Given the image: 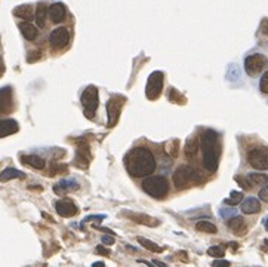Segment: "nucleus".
Returning a JSON list of instances; mask_svg holds the SVG:
<instances>
[{"mask_svg":"<svg viewBox=\"0 0 268 267\" xmlns=\"http://www.w3.org/2000/svg\"><path fill=\"white\" fill-rule=\"evenodd\" d=\"M259 89L262 94H268V70L262 74V77L259 80Z\"/></svg>","mask_w":268,"mask_h":267,"instance_id":"34","label":"nucleus"},{"mask_svg":"<svg viewBox=\"0 0 268 267\" xmlns=\"http://www.w3.org/2000/svg\"><path fill=\"white\" fill-rule=\"evenodd\" d=\"M91 155H89V144L83 138L77 140V153L74 157V163L79 168H86L89 165Z\"/></svg>","mask_w":268,"mask_h":267,"instance_id":"11","label":"nucleus"},{"mask_svg":"<svg viewBox=\"0 0 268 267\" xmlns=\"http://www.w3.org/2000/svg\"><path fill=\"white\" fill-rule=\"evenodd\" d=\"M196 230L202 232V233H211V235H213V233H216V225L206 221V220H202V221H198L197 224H196Z\"/></svg>","mask_w":268,"mask_h":267,"instance_id":"28","label":"nucleus"},{"mask_svg":"<svg viewBox=\"0 0 268 267\" xmlns=\"http://www.w3.org/2000/svg\"><path fill=\"white\" fill-rule=\"evenodd\" d=\"M14 15L18 18H23L26 21H30L33 18V6L31 5H21L14 9Z\"/></svg>","mask_w":268,"mask_h":267,"instance_id":"25","label":"nucleus"},{"mask_svg":"<svg viewBox=\"0 0 268 267\" xmlns=\"http://www.w3.org/2000/svg\"><path fill=\"white\" fill-rule=\"evenodd\" d=\"M80 101H82V106H83V110H85V116L87 119H92L95 116V113H97L99 104L98 89L94 85L87 86L83 91V94H82Z\"/></svg>","mask_w":268,"mask_h":267,"instance_id":"5","label":"nucleus"},{"mask_svg":"<svg viewBox=\"0 0 268 267\" xmlns=\"http://www.w3.org/2000/svg\"><path fill=\"white\" fill-rule=\"evenodd\" d=\"M200 144L203 150V167L209 172H215L219 163V142L218 134L212 129H206L200 135Z\"/></svg>","mask_w":268,"mask_h":267,"instance_id":"2","label":"nucleus"},{"mask_svg":"<svg viewBox=\"0 0 268 267\" xmlns=\"http://www.w3.org/2000/svg\"><path fill=\"white\" fill-rule=\"evenodd\" d=\"M55 210L61 217H65V218L74 217L79 212V208L71 202L70 199H59L55 203Z\"/></svg>","mask_w":268,"mask_h":267,"instance_id":"12","label":"nucleus"},{"mask_svg":"<svg viewBox=\"0 0 268 267\" xmlns=\"http://www.w3.org/2000/svg\"><path fill=\"white\" fill-rule=\"evenodd\" d=\"M42 58V52L40 51H31L27 56V61L29 63H36L37 59H40Z\"/></svg>","mask_w":268,"mask_h":267,"instance_id":"36","label":"nucleus"},{"mask_svg":"<svg viewBox=\"0 0 268 267\" xmlns=\"http://www.w3.org/2000/svg\"><path fill=\"white\" fill-rule=\"evenodd\" d=\"M138 242L141 243L144 248H147L148 251H151V253H162L163 251V248L162 247H159L157 243H154V242H151V240L145 239V238H138Z\"/></svg>","mask_w":268,"mask_h":267,"instance_id":"29","label":"nucleus"},{"mask_svg":"<svg viewBox=\"0 0 268 267\" xmlns=\"http://www.w3.org/2000/svg\"><path fill=\"white\" fill-rule=\"evenodd\" d=\"M79 189V184L76 183V181H61V183H58L55 187H54V192L57 193V195H65L67 192H70V190H77Z\"/></svg>","mask_w":268,"mask_h":267,"instance_id":"24","label":"nucleus"},{"mask_svg":"<svg viewBox=\"0 0 268 267\" xmlns=\"http://www.w3.org/2000/svg\"><path fill=\"white\" fill-rule=\"evenodd\" d=\"M97 253L104 255V257H110V250H107L104 247H97Z\"/></svg>","mask_w":268,"mask_h":267,"instance_id":"38","label":"nucleus"},{"mask_svg":"<svg viewBox=\"0 0 268 267\" xmlns=\"http://www.w3.org/2000/svg\"><path fill=\"white\" fill-rule=\"evenodd\" d=\"M125 215L129 217L132 221H135V223H140V224L144 225H148V227H155V225L160 224V221L159 220H155L153 217H150V215H145V214H138V212H125Z\"/></svg>","mask_w":268,"mask_h":267,"instance_id":"14","label":"nucleus"},{"mask_svg":"<svg viewBox=\"0 0 268 267\" xmlns=\"http://www.w3.org/2000/svg\"><path fill=\"white\" fill-rule=\"evenodd\" d=\"M240 210H241L243 214H256V212L261 211V203L255 197H248V199L243 200Z\"/></svg>","mask_w":268,"mask_h":267,"instance_id":"17","label":"nucleus"},{"mask_svg":"<svg viewBox=\"0 0 268 267\" xmlns=\"http://www.w3.org/2000/svg\"><path fill=\"white\" fill-rule=\"evenodd\" d=\"M125 101H126V98L122 97V95H113L111 98L108 99V102H107V114H108L107 127L108 128H113L119 122L120 112H122V107H123Z\"/></svg>","mask_w":268,"mask_h":267,"instance_id":"8","label":"nucleus"},{"mask_svg":"<svg viewBox=\"0 0 268 267\" xmlns=\"http://www.w3.org/2000/svg\"><path fill=\"white\" fill-rule=\"evenodd\" d=\"M169 101L172 102H176V104H185V97H183L175 88H170L169 89Z\"/></svg>","mask_w":268,"mask_h":267,"instance_id":"31","label":"nucleus"},{"mask_svg":"<svg viewBox=\"0 0 268 267\" xmlns=\"http://www.w3.org/2000/svg\"><path fill=\"white\" fill-rule=\"evenodd\" d=\"M248 162L255 169H268V147H255L248 153Z\"/></svg>","mask_w":268,"mask_h":267,"instance_id":"9","label":"nucleus"},{"mask_svg":"<svg viewBox=\"0 0 268 267\" xmlns=\"http://www.w3.org/2000/svg\"><path fill=\"white\" fill-rule=\"evenodd\" d=\"M102 218H105V215H91V217H86L85 223H87V221H101Z\"/></svg>","mask_w":268,"mask_h":267,"instance_id":"37","label":"nucleus"},{"mask_svg":"<svg viewBox=\"0 0 268 267\" xmlns=\"http://www.w3.org/2000/svg\"><path fill=\"white\" fill-rule=\"evenodd\" d=\"M198 150V140L196 137H190L187 142H185V149H184V153L188 159H193Z\"/></svg>","mask_w":268,"mask_h":267,"instance_id":"22","label":"nucleus"},{"mask_svg":"<svg viewBox=\"0 0 268 267\" xmlns=\"http://www.w3.org/2000/svg\"><path fill=\"white\" fill-rule=\"evenodd\" d=\"M18 124L12 120V119H5V120H0V138H5L8 135H12L15 132H18Z\"/></svg>","mask_w":268,"mask_h":267,"instance_id":"16","label":"nucleus"},{"mask_svg":"<svg viewBox=\"0 0 268 267\" xmlns=\"http://www.w3.org/2000/svg\"><path fill=\"white\" fill-rule=\"evenodd\" d=\"M163 80H165V76L162 71H153L147 80V86H145V95L147 98L154 101L160 97L162 94V89H163Z\"/></svg>","mask_w":268,"mask_h":267,"instance_id":"6","label":"nucleus"},{"mask_svg":"<svg viewBox=\"0 0 268 267\" xmlns=\"http://www.w3.org/2000/svg\"><path fill=\"white\" fill-rule=\"evenodd\" d=\"M230 263L228 261H215L213 263V266H228Z\"/></svg>","mask_w":268,"mask_h":267,"instance_id":"42","label":"nucleus"},{"mask_svg":"<svg viewBox=\"0 0 268 267\" xmlns=\"http://www.w3.org/2000/svg\"><path fill=\"white\" fill-rule=\"evenodd\" d=\"M3 73H5V63H3V59L0 58V77L3 76Z\"/></svg>","mask_w":268,"mask_h":267,"instance_id":"41","label":"nucleus"},{"mask_svg":"<svg viewBox=\"0 0 268 267\" xmlns=\"http://www.w3.org/2000/svg\"><path fill=\"white\" fill-rule=\"evenodd\" d=\"M48 15H49V18H51V21H52L54 24L62 23V21L65 19V15H67V11H65L64 3L57 2V3L51 5L49 9H48Z\"/></svg>","mask_w":268,"mask_h":267,"instance_id":"13","label":"nucleus"},{"mask_svg":"<svg viewBox=\"0 0 268 267\" xmlns=\"http://www.w3.org/2000/svg\"><path fill=\"white\" fill-rule=\"evenodd\" d=\"M165 153L170 157H176L180 153V141L173 140L165 144Z\"/></svg>","mask_w":268,"mask_h":267,"instance_id":"27","label":"nucleus"},{"mask_svg":"<svg viewBox=\"0 0 268 267\" xmlns=\"http://www.w3.org/2000/svg\"><path fill=\"white\" fill-rule=\"evenodd\" d=\"M208 254L213 257V258H222L226 253H224V250L221 248V247H211L209 250H208Z\"/></svg>","mask_w":268,"mask_h":267,"instance_id":"33","label":"nucleus"},{"mask_svg":"<svg viewBox=\"0 0 268 267\" xmlns=\"http://www.w3.org/2000/svg\"><path fill=\"white\" fill-rule=\"evenodd\" d=\"M264 37V40L268 42V19H262L261 21V26H259V31H258V37Z\"/></svg>","mask_w":268,"mask_h":267,"instance_id":"32","label":"nucleus"},{"mask_svg":"<svg viewBox=\"0 0 268 267\" xmlns=\"http://www.w3.org/2000/svg\"><path fill=\"white\" fill-rule=\"evenodd\" d=\"M34 18H36V24L37 27H44L46 24V18H48V8L44 3H39L37 5V9H36V14H34Z\"/></svg>","mask_w":268,"mask_h":267,"instance_id":"23","label":"nucleus"},{"mask_svg":"<svg viewBox=\"0 0 268 267\" xmlns=\"http://www.w3.org/2000/svg\"><path fill=\"white\" fill-rule=\"evenodd\" d=\"M228 227L236 233V235H244L246 233V223H244V218H241V217H233L228 223Z\"/></svg>","mask_w":268,"mask_h":267,"instance_id":"18","label":"nucleus"},{"mask_svg":"<svg viewBox=\"0 0 268 267\" xmlns=\"http://www.w3.org/2000/svg\"><path fill=\"white\" fill-rule=\"evenodd\" d=\"M173 184L176 186V189H188L191 186H196L203 181L202 175L198 174L197 169H194L190 165H183L173 172Z\"/></svg>","mask_w":268,"mask_h":267,"instance_id":"3","label":"nucleus"},{"mask_svg":"<svg viewBox=\"0 0 268 267\" xmlns=\"http://www.w3.org/2000/svg\"><path fill=\"white\" fill-rule=\"evenodd\" d=\"M142 189L147 195L155 199H165L169 193V181L168 178L162 177V175H154V177H148L142 181Z\"/></svg>","mask_w":268,"mask_h":267,"instance_id":"4","label":"nucleus"},{"mask_svg":"<svg viewBox=\"0 0 268 267\" xmlns=\"http://www.w3.org/2000/svg\"><path fill=\"white\" fill-rule=\"evenodd\" d=\"M259 197L262 199V200H265V202H268V186L265 187V189H262L261 192H259Z\"/></svg>","mask_w":268,"mask_h":267,"instance_id":"40","label":"nucleus"},{"mask_svg":"<svg viewBox=\"0 0 268 267\" xmlns=\"http://www.w3.org/2000/svg\"><path fill=\"white\" fill-rule=\"evenodd\" d=\"M268 59L264 54H252L244 59V70L249 76H256L267 69Z\"/></svg>","mask_w":268,"mask_h":267,"instance_id":"7","label":"nucleus"},{"mask_svg":"<svg viewBox=\"0 0 268 267\" xmlns=\"http://www.w3.org/2000/svg\"><path fill=\"white\" fill-rule=\"evenodd\" d=\"M102 243H105V245H113L114 243V238L113 236H107V235H105V236H102Z\"/></svg>","mask_w":268,"mask_h":267,"instance_id":"39","label":"nucleus"},{"mask_svg":"<svg viewBox=\"0 0 268 267\" xmlns=\"http://www.w3.org/2000/svg\"><path fill=\"white\" fill-rule=\"evenodd\" d=\"M69 171V168L65 167V165H52V168H51V175H55V174H65Z\"/></svg>","mask_w":268,"mask_h":267,"instance_id":"35","label":"nucleus"},{"mask_svg":"<svg viewBox=\"0 0 268 267\" xmlns=\"http://www.w3.org/2000/svg\"><path fill=\"white\" fill-rule=\"evenodd\" d=\"M246 181L252 186H264V184H267L268 177L265 174H249L246 177Z\"/></svg>","mask_w":268,"mask_h":267,"instance_id":"26","label":"nucleus"},{"mask_svg":"<svg viewBox=\"0 0 268 267\" xmlns=\"http://www.w3.org/2000/svg\"><path fill=\"white\" fill-rule=\"evenodd\" d=\"M21 160H23V163H26V165H30V167H33L34 169H43V168H44V160H43L40 156L24 155V156H21Z\"/></svg>","mask_w":268,"mask_h":267,"instance_id":"20","label":"nucleus"},{"mask_svg":"<svg viewBox=\"0 0 268 267\" xmlns=\"http://www.w3.org/2000/svg\"><path fill=\"white\" fill-rule=\"evenodd\" d=\"M19 30H21V34L27 39V40H34L39 34V30L34 27L31 23H21L19 24Z\"/></svg>","mask_w":268,"mask_h":267,"instance_id":"19","label":"nucleus"},{"mask_svg":"<svg viewBox=\"0 0 268 267\" xmlns=\"http://www.w3.org/2000/svg\"><path fill=\"white\" fill-rule=\"evenodd\" d=\"M241 200H243V193H240V192H231V196L226 199L224 203L226 205H231V207H236V205H239Z\"/></svg>","mask_w":268,"mask_h":267,"instance_id":"30","label":"nucleus"},{"mask_svg":"<svg viewBox=\"0 0 268 267\" xmlns=\"http://www.w3.org/2000/svg\"><path fill=\"white\" fill-rule=\"evenodd\" d=\"M69 42H70V33L64 27L55 28L49 36V43L54 49H64Z\"/></svg>","mask_w":268,"mask_h":267,"instance_id":"10","label":"nucleus"},{"mask_svg":"<svg viewBox=\"0 0 268 267\" xmlns=\"http://www.w3.org/2000/svg\"><path fill=\"white\" fill-rule=\"evenodd\" d=\"M12 109V89L5 86L0 89V113H8Z\"/></svg>","mask_w":268,"mask_h":267,"instance_id":"15","label":"nucleus"},{"mask_svg":"<svg viewBox=\"0 0 268 267\" xmlns=\"http://www.w3.org/2000/svg\"><path fill=\"white\" fill-rule=\"evenodd\" d=\"M264 225H265V229L268 230V218H267V220H264Z\"/></svg>","mask_w":268,"mask_h":267,"instance_id":"44","label":"nucleus"},{"mask_svg":"<svg viewBox=\"0 0 268 267\" xmlns=\"http://www.w3.org/2000/svg\"><path fill=\"white\" fill-rule=\"evenodd\" d=\"M153 264H155V266H166V264H165V263H162V261H159V260H154V261H153Z\"/></svg>","mask_w":268,"mask_h":267,"instance_id":"43","label":"nucleus"},{"mask_svg":"<svg viewBox=\"0 0 268 267\" xmlns=\"http://www.w3.org/2000/svg\"><path fill=\"white\" fill-rule=\"evenodd\" d=\"M127 172L133 177H147L155 169V159L154 155L151 153L150 149L147 147H135L127 153L126 159Z\"/></svg>","mask_w":268,"mask_h":267,"instance_id":"1","label":"nucleus"},{"mask_svg":"<svg viewBox=\"0 0 268 267\" xmlns=\"http://www.w3.org/2000/svg\"><path fill=\"white\" fill-rule=\"evenodd\" d=\"M24 177L26 175L21 171H18V169L15 168H6L5 171L0 172V181L2 183H6V181L14 180V178H24Z\"/></svg>","mask_w":268,"mask_h":267,"instance_id":"21","label":"nucleus"}]
</instances>
